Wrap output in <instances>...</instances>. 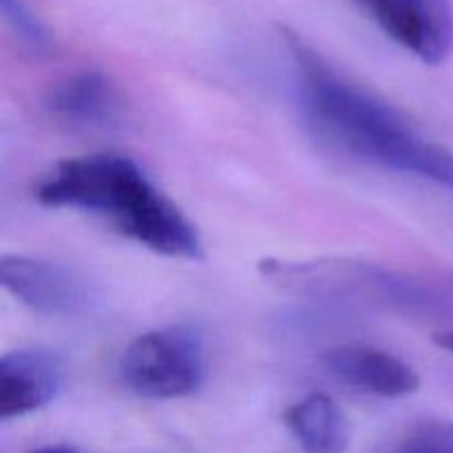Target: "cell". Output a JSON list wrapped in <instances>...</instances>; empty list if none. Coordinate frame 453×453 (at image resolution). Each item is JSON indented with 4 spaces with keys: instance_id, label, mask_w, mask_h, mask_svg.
<instances>
[{
    "instance_id": "ba28073f",
    "label": "cell",
    "mask_w": 453,
    "mask_h": 453,
    "mask_svg": "<svg viewBox=\"0 0 453 453\" xmlns=\"http://www.w3.org/2000/svg\"><path fill=\"white\" fill-rule=\"evenodd\" d=\"M65 379L60 357L49 349H13L0 358V418H22L47 407Z\"/></svg>"
},
{
    "instance_id": "3957f363",
    "label": "cell",
    "mask_w": 453,
    "mask_h": 453,
    "mask_svg": "<svg viewBox=\"0 0 453 453\" xmlns=\"http://www.w3.org/2000/svg\"><path fill=\"white\" fill-rule=\"evenodd\" d=\"M259 273L288 295L317 301L403 312H411L432 301L427 290L411 279L357 259H264Z\"/></svg>"
},
{
    "instance_id": "6da1fadb",
    "label": "cell",
    "mask_w": 453,
    "mask_h": 453,
    "mask_svg": "<svg viewBox=\"0 0 453 453\" xmlns=\"http://www.w3.org/2000/svg\"><path fill=\"white\" fill-rule=\"evenodd\" d=\"M34 195L47 208L97 217L155 255L181 261L203 257L197 226L127 155L91 153L60 159L40 177Z\"/></svg>"
},
{
    "instance_id": "30bf717a",
    "label": "cell",
    "mask_w": 453,
    "mask_h": 453,
    "mask_svg": "<svg viewBox=\"0 0 453 453\" xmlns=\"http://www.w3.org/2000/svg\"><path fill=\"white\" fill-rule=\"evenodd\" d=\"M288 432L305 453H345L349 445L348 416L327 394H310L283 414Z\"/></svg>"
},
{
    "instance_id": "9c48e42d",
    "label": "cell",
    "mask_w": 453,
    "mask_h": 453,
    "mask_svg": "<svg viewBox=\"0 0 453 453\" xmlns=\"http://www.w3.org/2000/svg\"><path fill=\"white\" fill-rule=\"evenodd\" d=\"M47 109L66 127L106 128L119 119L122 96L109 75L84 69L66 75L49 91Z\"/></svg>"
},
{
    "instance_id": "7a4b0ae2",
    "label": "cell",
    "mask_w": 453,
    "mask_h": 453,
    "mask_svg": "<svg viewBox=\"0 0 453 453\" xmlns=\"http://www.w3.org/2000/svg\"><path fill=\"white\" fill-rule=\"evenodd\" d=\"M279 35L319 135L358 159L423 177L436 142L425 140L396 106L341 73L299 31L279 27Z\"/></svg>"
},
{
    "instance_id": "5bb4252c",
    "label": "cell",
    "mask_w": 453,
    "mask_h": 453,
    "mask_svg": "<svg viewBox=\"0 0 453 453\" xmlns=\"http://www.w3.org/2000/svg\"><path fill=\"white\" fill-rule=\"evenodd\" d=\"M29 453H80V451H78V449H73V447H62V445H56V447H40V449L29 451Z\"/></svg>"
},
{
    "instance_id": "5b68a950",
    "label": "cell",
    "mask_w": 453,
    "mask_h": 453,
    "mask_svg": "<svg viewBox=\"0 0 453 453\" xmlns=\"http://www.w3.org/2000/svg\"><path fill=\"white\" fill-rule=\"evenodd\" d=\"M388 38L425 65H442L453 51L449 0H357Z\"/></svg>"
},
{
    "instance_id": "4fadbf2b",
    "label": "cell",
    "mask_w": 453,
    "mask_h": 453,
    "mask_svg": "<svg viewBox=\"0 0 453 453\" xmlns=\"http://www.w3.org/2000/svg\"><path fill=\"white\" fill-rule=\"evenodd\" d=\"M434 343H436L438 348L445 349V352H449L451 357H453V330L438 332V334L434 336Z\"/></svg>"
},
{
    "instance_id": "8fae6325",
    "label": "cell",
    "mask_w": 453,
    "mask_h": 453,
    "mask_svg": "<svg viewBox=\"0 0 453 453\" xmlns=\"http://www.w3.org/2000/svg\"><path fill=\"white\" fill-rule=\"evenodd\" d=\"M0 12L13 38L22 44L29 53L44 56L51 51L53 40L47 25L31 12L25 0H0Z\"/></svg>"
},
{
    "instance_id": "277c9868",
    "label": "cell",
    "mask_w": 453,
    "mask_h": 453,
    "mask_svg": "<svg viewBox=\"0 0 453 453\" xmlns=\"http://www.w3.org/2000/svg\"><path fill=\"white\" fill-rule=\"evenodd\" d=\"M119 376L133 394L149 401L193 396L206 380L202 336L186 326L144 332L122 352Z\"/></svg>"
},
{
    "instance_id": "52a82bcc",
    "label": "cell",
    "mask_w": 453,
    "mask_h": 453,
    "mask_svg": "<svg viewBox=\"0 0 453 453\" xmlns=\"http://www.w3.org/2000/svg\"><path fill=\"white\" fill-rule=\"evenodd\" d=\"M323 367L341 383L379 398H405L420 389L414 365L367 343H341L326 349Z\"/></svg>"
},
{
    "instance_id": "8992f818",
    "label": "cell",
    "mask_w": 453,
    "mask_h": 453,
    "mask_svg": "<svg viewBox=\"0 0 453 453\" xmlns=\"http://www.w3.org/2000/svg\"><path fill=\"white\" fill-rule=\"evenodd\" d=\"M0 283L18 303L44 317H75L91 303V290L78 273L34 257L4 255Z\"/></svg>"
},
{
    "instance_id": "7c38bea8",
    "label": "cell",
    "mask_w": 453,
    "mask_h": 453,
    "mask_svg": "<svg viewBox=\"0 0 453 453\" xmlns=\"http://www.w3.org/2000/svg\"><path fill=\"white\" fill-rule=\"evenodd\" d=\"M392 453H453V423L429 420L411 427Z\"/></svg>"
}]
</instances>
